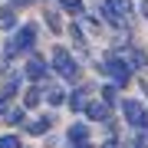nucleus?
Returning a JSON list of instances; mask_svg holds the SVG:
<instances>
[{"label":"nucleus","mask_w":148,"mask_h":148,"mask_svg":"<svg viewBox=\"0 0 148 148\" xmlns=\"http://www.w3.org/2000/svg\"><path fill=\"white\" fill-rule=\"evenodd\" d=\"M99 99L106 102L109 109H119V102H122V99H119V89H115V86H112V82H106V86H102V89H99Z\"/></svg>","instance_id":"f3484780"},{"label":"nucleus","mask_w":148,"mask_h":148,"mask_svg":"<svg viewBox=\"0 0 148 148\" xmlns=\"http://www.w3.org/2000/svg\"><path fill=\"white\" fill-rule=\"evenodd\" d=\"M23 86H27V79H23V73H10V76L3 79V86H0V95H3L7 102H13L16 95L23 92Z\"/></svg>","instance_id":"0eeeda50"},{"label":"nucleus","mask_w":148,"mask_h":148,"mask_svg":"<svg viewBox=\"0 0 148 148\" xmlns=\"http://www.w3.org/2000/svg\"><path fill=\"white\" fill-rule=\"evenodd\" d=\"M0 148H23V142L16 132H7V135H0Z\"/></svg>","instance_id":"aec40b11"},{"label":"nucleus","mask_w":148,"mask_h":148,"mask_svg":"<svg viewBox=\"0 0 148 148\" xmlns=\"http://www.w3.org/2000/svg\"><path fill=\"white\" fill-rule=\"evenodd\" d=\"M82 115H86V122H106V119H112V109L102 99H86Z\"/></svg>","instance_id":"423d86ee"},{"label":"nucleus","mask_w":148,"mask_h":148,"mask_svg":"<svg viewBox=\"0 0 148 148\" xmlns=\"http://www.w3.org/2000/svg\"><path fill=\"white\" fill-rule=\"evenodd\" d=\"M102 148H119V138H115V135H109L106 142H102Z\"/></svg>","instance_id":"b1692460"},{"label":"nucleus","mask_w":148,"mask_h":148,"mask_svg":"<svg viewBox=\"0 0 148 148\" xmlns=\"http://www.w3.org/2000/svg\"><path fill=\"white\" fill-rule=\"evenodd\" d=\"M95 73H102L112 86H115V89H125V86L135 79L132 66L125 63V56H122L119 49H109V53H106V59H99V63H95Z\"/></svg>","instance_id":"f03ea898"},{"label":"nucleus","mask_w":148,"mask_h":148,"mask_svg":"<svg viewBox=\"0 0 148 148\" xmlns=\"http://www.w3.org/2000/svg\"><path fill=\"white\" fill-rule=\"evenodd\" d=\"M43 99H46V106H49V109L66 106V92L59 89V86H49V89H43Z\"/></svg>","instance_id":"dca6fc26"},{"label":"nucleus","mask_w":148,"mask_h":148,"mask_svg":"<svg viewBox=\"0 0 148 148\" xmlns=\"http://www.w3.org/2000/svg\"><path fill=\"white\" fill-rule=\"evenodd\" d=\"M7 109H10V102H7V99H3V95H0V119H3V115H7Z\"/></svg>","instance_id":"393cba45"},{"label":"nucleus","mask_w":148,"mask_h":148,"mask_svg":"<svg viewBox=\"0 0 148 148\" xmlns=\"http://www.w3.org/2000/svg\"><path fill=\"white\" fill-rule=\"evenodd\" d=\"M49 128H53V115H40V119H33V122H27V125H23V132L27 135H33V138H40V135H46Z\"/></svg>","instance_id":"9d476101"},{"label":"nucleus","mask_w":148,"mask_h":148,"mask_svg":"<svg viewBox=\"0 0 148 148\" xmlns=\"http://www.w3.org/2000/svg\"><path fill=\"white\" fill-rule=\"evenodd\" d=\"M86 99H89V86H86V82H79V86H73V89L66 92V106L73 109V112H82V106H86Z\"/></svg>","instance_id":"6e6552de"},{"label":"nucleus","mask_w":148,"mask_h":148,"mask_svg":"<svg viewBox=\"0 0 148 148\" xmlns=\"http://www.w3.org/2000/svg\"><path fill=\"white\" fill-rule=\"evenodd\" d=\"M40 102H43V86H33V82H30L27 89L20 92V106H23V109L30 112V109H36Z\"/></svg>","instance_id":"9b49d317"},{"label":"nucleus","mask_w":148,"mask_h":148,"mask_svg":"<svg viewBox=\"0 0 148 148\" xmlns=\"http://www.w3.org/2000/svg\"><path fill=\"white\" fill-rule=\"evenodd\" d=\"M82 23L89 27V33H102V27H106V23H102L99 16H92V13H86V16H82Z\"/></svg>","instance_id":"412c9836"},{"label":"nucleus","mask_w":148,"mask_h":148,"mask_svg":"<svg viewBox=\"0 0 148 148\" xmlns=\"http://www.w3.org/2000/svg\"><path fill=\"white\" fill-rule=\"evenodd\" d=\"M43 23H46V30L53 33V36L66 33V27H63V16H59V10H56V7H46V10H43Z\"/></svg>","instance_id":"f8f14e48"},{"label":"nucleus","mask_w":148,"mask_h":148,"mask_svg":"<svg viewBox=\"0 0 148 148\" xmlns=\"http://www.w3.org/2000/svg\"><path fill=\"white\" fill-rule=\"evenodd\" d=\"M20 73H23V79L33 82V86H43V89H49V86H53V69H49L46 56H40V53H30Z\"/></svg>","instance_id":"7ed1b4c3"},{"label":"nucleus","mask_w":148,"mask_h":148,"mask_svg":"<svg viewBox=\"0 0 148 148\" xmlns=\"http://www.w3.org/2000/svg\"><path fill=\"white\" fill-rule=\"evenodd\" d=\"M69 148H95L92 142H79V145H69Z\"/></svg>","instance_id":"a878e982"},{"label":"nucleus","mask_w":148,"mask_h":148,"mask_svg":"<svg viewBox=\"0 0 148 148\" xmlns=\"http://www.w3.org/2000/svg\"><path fill=\"white\" fill-rule=\"evenodd\" d=\"M16 56H20V53H16V46H13V40H7V43H3V56H0V59H3V63H13Z\"/></svg>","instance_id":"4be33fe9"},{"label":"nucleus","mask_w":148,"mask_h":148,"mask_svg":"<svg viewBox=\"0 0 148 148\" xmlns=\"http://www.w3.org/2000/svg\"><path fill=\"white\" fill-rule=\"evenodd\" d=\"M16 27H20V20H16V10L13 7H0V30H7V33H13Z\"/></svg>","instance_id":"2eb2a0df"},{"label":"nucleus","mask_w":148,"mask_h":148,"mask_svg":"<svg viewBox=\"0 0 148 148\" xmlns=\"http://www.w3.org/2000/svg\"><path fill=\"white\" fill-rule=\"evenodd\" d=\"M66 33H69V40H73V46L79 49V53H86V30H82V20H73L66 27Z\"/></svg>","instance_id":"4468645a"},{"label":"nucleus","mask_w":148,"mask_h":148,"mask_svg":"<svg viewBox=\"0 0 148 148\" xmlns=\"http://www.w3.org/2000/svg\"><path fill=\"white\" fill-rule=\"evenodd\" d=\"M13 46H16V53L20 56H30V53H36V40H40V27L36 23H20V27L13 30Z\"/></svg>","instance_id":"39448f33"},{"label":"nucleus","mask_w":148,"mask_h":148,"mask_svg":"<svg viewBox=\"0 0 148 148\" xmlns=\"http://www.w3.org/2000/svg\"><path fill=\"white\" fill-rule=\"evenodd\" d=\"M119 112H122V119H125V125L132 128V132L148 128V106L142 99H122L119 102Z\"/></svg>","instance_id":"20e7f679"},{"label":"nucleus","mask_w":148,"mask_h":148,"mask_svg":"<svg viewBox=\"0 0 148 148\" xmlns=\"http://www.w3.org/2000/svg\"><path fill=\"white\" fill-rule=\"evenodd\" d=\"M49 69H53V76H59L63 82L69 86H79L82 82V66H79V59L73 56V49L69 46H53V53H49Z\"/></svg>","instance_id":"f257e3e1"},{"label":"nucleus","mask_w":148,"mask_h":148,"mask_svg":"<svg viewBox=\"0 0 148 148\" xmlns=\"http://www.w3.org/2000/svg\"><path fill=\"white\" fill-rule=\"evenodd\" d=\"M3 119H7V125H27V109L23 106H10Z\"/></svg>","instance_id":"a211bd4d"},{"label":"nucleus","mask_w":148,"mask_h":148,"mask_svg":"<svg viewBox=\"0 0 148 148\" xmlns=\"http://www.w3.org/2000/svg\"><path fill=\"white\" fill-rule=\"evenodd\" d=\"M56 10L59 13H69L73 20H82V16H86V3H82V0H56Z\"/></svg>","instance_id":"ddd939ff"},{"label":"nucleus","mask_w":148,"mask_h":148,"mask_svg":"<svg viewBox=\"0 0 148 148\" xmlns=\"http://www.w3.org/2000/svg\"><path fill=\"white\" fill-rule=\"evenodd\" d=\"M79 142H89V122L79 119L66 128V145H79Z\"/></svg>","instance_id":"1a4fd4ad"},{"label":"nucleus","mask_w":148,"mask_h":148,"mask_svg":"<svg viewBox=\"0 0 148 148\" xmlns=\"http://www.w3.org/2000/svg\"><path fill=\"white\" fill-rule=\"evenodd\" d=\"M125 148H148V128H138V132L125 142Z\"/></svg>","instance_id":"6ab92c4d"},{"label":"nucleus","mask_w":148,"mask_h":148,"mask_svg":"<svg viewBox=\"0 0 148 148\" xmlns=\"http://www.w3.org/2000/svg\"><path fill=\"white\" fill-rule=\"evenodd\" d=\"M142 16H145V20H148V0H145V3H142Z\"/></svg>","instance_id":"bb28decb"},{"label":"nucleus","mask_w":148,"mask_h":148,"mask_svg":"<svg viewBox=\"0 0 148 148\" xmlns=\"http://www.w3.org/2000/svg\"><path fill=\"white\" fill-rule=\"evenodd\" d=\"M40 3V0H7V7H13V10H23V7H33Z\"/></svg>","instance_id":"5701e85b"}]
</instances>
